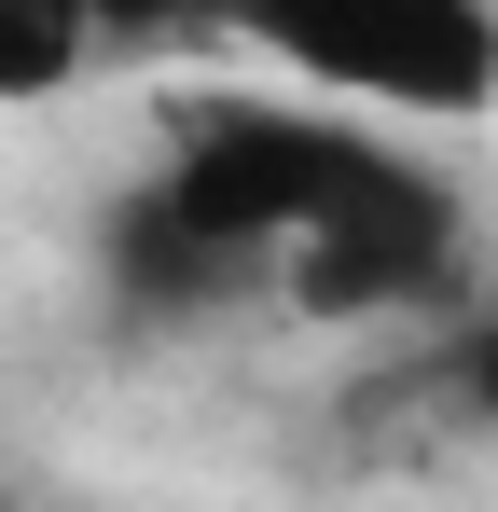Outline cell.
<instances>
[{"label":"cell","mask_w":498,"mask_h":512,"mask_svg":"<svg viewBox=\"0 0 498 512\" xmlns=\"http://www.w3.org/2000/svg\"><path fill=\"white\" fill-rule=\"evenodd\" d=\"M249 42H263L277 84H305L346 125L485 111L498 97V0H346V14H263Z\"/></svg>","instance_id":"cell-1"},{"label":"cell","mask_w":498,"mask_h":512,"mask_svg":"<svg viewBox=\"0 0 498 512\" xmlns=\"http://www.w3.org/2000/svg\"><path fill=\"white\" fill-rule=\"evenodd\" d=\"M97 56H111V28H97L83 0H0V111H42V97H70Z\"/></svg>","instance_id":"cell-2"},{"label":"cell","mask_w":498,"mask_h":512,"mask_svg":"<svg viewBox=\"0 0 498 512\" xmlns=\"http://www.w3.org/2000/svg\"><path fill=\"white\" fill-rule=\"evenodd\" d=\"M429 388H443L457 429H498V291H471L457 333H429Z\"/></svg>","instance_id":"cell-3"}]
</instances>
